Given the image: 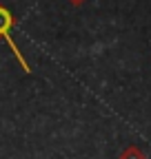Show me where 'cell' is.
Returning a JSON list of instances; mask_svg holds the SVG:
<instances>
[{"label":"cell","instance_id":"1","mask_svg":"<svg viewBox=\"0 0 151 159\" xmlns=\"http://www.w3.org/2000/svg\"><path fill=\"white\" fill-rule=\"evenodd\" d=\"M11 25H13V18H11V13L0 5V38H5L7 42H9V47L13 49V53H16V57L20 60V64H22V69L29 73V66H27V62H25V57H22V53L18 51V47L13 44V40L9 38V29H11Z\"/></svg>","mask_w":151,"mask_h":159},{"label":"cell","instance_id":"2","mask_svg":"<svg viewBox=\"0 0 151 159\" xmlns=\"http://www.w3.org/2000/svg\"><path fill=\"white\" fill-rule=\"evenodd\" d=\"M120 159H147V157H144V152H142L140 148H136V146H129V148H124V150H122Z\"/></svg>","mask_w":151,"mask_h":159},{"label":"cell","instance_id":"3","mask_svg":"<svg viewBox=\"0 0 151 159\" xmlns=\"http://www.w3.org/2000/svg\"><path fill=\"white\" fill-rule=\"evenodd\" d=\"M71 2H73V0H71ZM80 2H82V0H78V5H80Z\"/></svg>","mask_w":151,"mask_h":159}]
</instances>
